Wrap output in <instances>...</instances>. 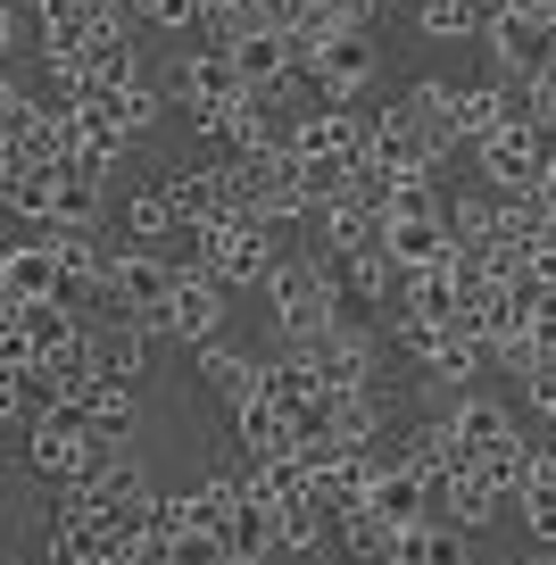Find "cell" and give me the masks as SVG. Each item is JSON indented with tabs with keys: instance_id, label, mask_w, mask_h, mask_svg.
<instances>
[{
	"instance_id": "ffe728a7",
	"label": "cell",
	"mask_w": 556,
	"mask_h": 565,
	"mask_svg": "<svg viewBox=\"0 0 556 565\" xmlns=\"http://www.w3.org/2000/svg\"><path fill=\"white\" fill-rule=\"evenodd\" d=\"M167 200H174V216H183V233L216 225V216L233 209V183H225V159H216V167H174V175H167Z\"/></svg>"
},
{
	"instance_id": "d590c367",
	"label": "cell",
	"mask_w": 556,
	"mask_h": 565,
	"mask_svg": "<svg viewBox=\"0 0 556 565\" xmlns=\"http://www.w3.org/2000/svg\"><path fill=\"white\" fill-rule=\"evenodd\" d=\"M324 524H332L324 499H299V508H282V548H291V557H316V548H324Z\"/></svg>"
},
{
	"instance_id": "5bb4252c",
	"label": "cell",
	"mask_w": 556,
	"mask_h": 565,
	"mask_svg": "<svg viewBox=\"0 0 556 565\" xmlns=\"http://www.w3.org/2000/svg\"><path fill=\"white\" fill-rule=\"evenodd\" d=\"M225 51H233V67H242L249 92H275V84L299 75V34H282V25H249V34H233Z\"/></svg>"
},
{
	"instance_id": "836d02e7",
	"label": "cell",
	"mask_w": 556,
	"mask_h": 565,
	"mask_svg": "<svg viewBox=\"0 0 556 565\" xmlns=\"http://www.w3.org/2000/svg\"><path fill=\"white\" fill-rule=\"evenodd\" d=\"M416 34L424 42H482V9L473 0H416Z\"/></svg>"
},
{
	"instance_id": "277c9868",
	"label": "cell",
	"mask_w": 556,
	"mask_h": 565,
	"mask_svg": "<svg viewBox=\"0 0 556 565\" xmlns=\"http://www.w3.org/2000/svg\"><path fill=\"white\" fill-rule=\"evenodd\" d=\"M158 84H167V100L192 117V134H216V117H225V108L249 92L225 42H192V51H174V67L158 75Z\"/></svg>"
},
{
	"instance_id": "9a60e30c",
	"label": "cell",
	"mask_w": 556,
	"mask_h": 565,
	"mask_svg": "<svg viewBox=\"0 0 556 565\" xmlns=\"http://www.w3.org/2000/svg\"><path fill=\"white\" fill-rule=\"evenodd\" d=\"M0 200H9L18 225L51 233V216H58V167L34 159V150H9V183H0Z\"/></svg>"
},
{
	"instance_id": "603a6c76",
	"label": "cell",
	"mask_w": 556,
	"mask_h": 565,
	"mask_svg": "<svg viewBox=\"0 0 556 565\" xmlns=\"http://www.w3.org/2000/svg\"><path fill=\"white\" fill-rule=\"evenodd\" d=\"M258 391L299 416V407L324 399V366H316V350H291V341H282V358H266V366H258Z\"/></svg>"
},
{
	"instance_id": "6da1fadb",
	"label": "cell",
	"mask_w": 556,
	"mask_h": 565,
	"mask_svg": "<svg viewBox=\"0 0 556 565\" xmlns=\"http://www.w3.org/2000/svg\"><path fill=\"white\" fill-rule=\"evenodd\" d=\"M266 308H275V333L291 341V350H316V341L341 324L349 282H341V266H332L324 249H299V258H282L275 275H266Z\"/></svg>"
},
{
	"instance_id": "8fae6325",
	"label": "cell",
	"mask_w": 556,
	"mask_h": 565,
	"mask_svg": "<svg viewBox=\"0 0 556 565\" xmlns=\"http://www.w3.org/2000/svg\"><path fill=\"white\" fill-rule=\"evenodd\" d=\"M225 300H233V282H216L200 258H183V282H174V341H183V350L225 341Z\"/></svg>"
},
{
	"instance_id": "ac0fdd59",
	"label": "cell",
	"mask_w": 556,
	"mask_h": 565,
	"mask_svg": "<svg viewBox=\"0 0 556 565\" xmlns=\"http://www.w3.org/2000/svg\"><path fill=\"white\" fill-rule=\"evenodd\" d=\"M449 424H457V441H466V458H499V449H515V441H523L515 407L490 399V391H466V399L449 407Z\"/></svg>"
},
{
	"instance_id": "ba28073f",
	"label": "cell",
	"mask_w": 556,
	"mask_h": 565,
	"mask_svg": "<svg viewBox=\"0 0 556 565\" xmlns=\"http://www.w3.org/2000/svg\"><path fill=\"white\" fill-rule=\"evenodd\" d=\"M374 67H383V51H374V34H332V42H316L308 58H299V75L316 84V100H357L365 84H374Z\"/></svg>"
},
{
	"instance_id": "e575fe53",
	"label": "cell",
	"mask_w": 556,
	"mask_h": 565,
	"mask_svg": "<svg viewBox=\"0 0 556 565\" xmlns=\"http://www.w3.org/2000/svg\"><path fill=\"white\" fill-rule=\"evenodd\" d=\"M183 225L167 200V183H150V192H125V242H167V233Z\"/></svg>"
},
{
	"instance_id": "cb8c5ba5",
	"label": "cell",
	"mask_w": 556,
	"mask_h": 565,
	"mask_svg": "<svg viewBox=\"0 0 556 565\" xmlns=\"http://www.w3.org/2000/svg\"><path fill=\"white\" fill-rule=\"evenodd\" d=\"M506 499H499V482L482 475V466H449V475H440V515H449V524H466V532H482L490 515H499Z\"/></svg>"
},
{
	"instance_id": "83f0119b",
	"label": "cell",
	"mask_w": 556,
	"mask_h": 565,
	"mask_svg": "<svg viewBox=\"0 0 556 565\" xmlns=\"http://www.w3.org/2000/svg\"><path fill=\"white\" fill-rule=\"evenodd\" d=\"M324 424L341 449H374L383 441V399L374 391H324Z\"/></svg>"
},
{
	"instance_id": "f546056e",
	"label": "cell",
	"mask_w": 556,
	"mask_h": 565,
	"mask_svg": "<svg viewBox=\"0 0 556 565\" xmlns=\"http://www.w3.org/2000/svg\"><path fill=\"white\" fill-rule=\"evenodd\" d=\"M51 225H108V175L100 167H58V216Z\"/></svg>"
},
{
	"instance_id": "4dcf8cb0",
	"label": "cell",
	"mask_w": 556,
	"mask_h": 565,
	"mask_svg": "<svg viewBox=\"0 0 556 565\" xmlns=\"http://www.w3.org/2000/svg\"><path fill=\"white\" fill-rule=\"evenodd\" d=\"M75 407H84V416L100 424V433H133V416H141V391L125 383V374H100V366H92V383H84V399H75Z\"/></svg>"
},
{
	"instance_id": "f35d334b",
	"label": "cell",
	"mask_w": 556,
	"mask_h": 565,
	"mask_svg": "<svg viewBox=\"0 0 556 565\" xmlns=\"http://www.w3.org/2000/svg\"><path fill=\"white\" fill-rule=\"evenodd\" d=\"M539 183H548V192H556V141H548V167H539Z\"/></svg>"
},
{
	"instance_id": "7c38bea8",
	"label": "cell",
	"mask_w": 556,
	"mask_h": 565,
	"mask_svg": "<svg viewBox=\"0 0 556 565\" xmlns=\"http://www.w3.org/2000/svg\"><path fill=\"white\" fill-rule=\"evenodd\" d=\"M383 565H473V532L449 515H407V524H391Z\"/></svg>"
},
{
	"instance_id": "30bf717a",
	"label": "cell",
	"mask_w": 556,
	"mask_h": 565,
	"mask_svg": "<svg viewBox=\"0 0 556 565\" xmlns=\"http://www.w3.org/2000/svg\"><path fill=\"white\" fill-rule=\"evenodd\" d=\"M449 159L432 134H424L407 108H383L374 117V141H365V175H432V167Z\"/></svg>"
},
{
	"instance_id": "7402d4cb",
	"label": "cell",
	"mask_w": 556,
	"mask_h": 565,
	"mask_svg": "<svg viewBox=\"0 0 556 565\" xmlns=\"http://www.w3.org/2000/svg\"><path fill=\"white\" fill-rule=\"evenodd\" d=\"M225 541H233V565L275 557V548H282V508L266 491H242V499H233V515H225Z\"/></svg>"
},
{
	"instance_id": "2e32d148",
	"label": "cell",
	"mask_w": 556,
	"mask_h": 565,
	"mask_svg": "<svg viewBox=\"0 0 556 565\" xmlns=\"http://www.w3.org/2000/svg\"><path fill=\"white\" fill-rule=\"evenodd\" d=\"M374 358H383V341L365 333V324H332L324 341H316V366H324V391H374Z\"/></svg>"
},
{
	"instance_id": "d6a6232c",
	"label": "cell",
	"mask_w": 556,
	"mask_h": 565,
	"mask_svg": "<svg viewBox=\"0 0 556 565\" xmlns=\"http://www.w3.org/2000/svg\"><path fill=\"white\" fill-rule=\"evenodd\" d=\"M407 458H416L424 475H449V466H466V441H457L449 416H424V424H407Z\"/></svg>"
},
{
	"instance_id": "484cf974",
	"label": "cell",
	"mask_w": 556,
	"mask_h": 565,
	"mask_svg": "<svg viewBox=\"0 0 556 565\" xmlns=\"http://www.w3.org/2000/svg\"><path fill=\"white\" fill-rule=\"evenodd\" d=\"M391 341H399L416 366H432V358L457 341V317H440V308H416V300H391Z\"/></svg>"
},
{
	"instance_id": "4fadbf2b",
	"label": "cell",
	"mask_w": 556,
	"mask_h": 565,
	"mask_svg": "<svg viewBox=\"0 0 556 565\" xmlns=\"http://www.w3.org/2000/svg\"><path fill=\"white\" fill-rule=\"evenodd\" d=\"M84 499H92V508H100V515H108L117 532H141V524L158 515V499H167V491H158V482L141 475L133 458H117V466H108L100 482H84Z\"/></svg>"
},
{
	"instance_id": "3957f363",
	"label": "cell",
	"mask_w": 556,
	"mask_h": 565,
	"mask_svg": "<svg viewBox=\"0 0 556 565\" xmlns=\"http://www.w3.org/2000/svg\"><path fill=\"white\" fill-rule=\"evenodd\" d=\"M365 141H374V125H365L349 100H308L291 117V159L316 175V192H341V183L357 175V167H365Z\"/></svg>"
},
{
	"instance_id": "9c48e42d",
	"label": "cell",
	"mask_w": 556,
	"mask_h": 565,
	"mask_svg": "<svg viewBox=\"0 0 556 565\" xmlns=\"http://www.w3.org/2000/svg\"><path fill=\"white\" fill-rule=\"evenodd\" d=\"M67 291V266H58L51 233H25V242L0 249V308H42Z\"/></svg>"
},
{
	"instance_id": "8d00e7d4",
	"label": "cell",
	"mask_w": 556,
	"mask_h": 565,
	"mask_svg": "<svg viewBox=\"0 0 556 565\" xmlns=\"http://www.w3.org/2000/svg\"><path fill=\"white\" fill-rule=\"evenodd\" d=\"M133 18H141V25H158V34H200L209 0H133Z\"/></svg>"
},
{
	"instance_id": "e0dca14e",
	"label": "cell",
	"mask_w": 556,
	"mask_h": 565,
	"mask_svg": "<svg viewBox=\"0 0 556 565\" xmlns=\"http://www.w3.org/2000/svg\"><path fill=\"white\" fill-rule=\"evenodd\" d=\"M383 249L399 258V275H424V266L457 258V225H449V209H432V216H391V225H383Z\"/></svg>"
},
{
	"instance_id": "5b68a950",
	"label": "cell",
	"mask_w": 556,
	"mask_h": 565,
	"mask_svg": "<svg viewBox=\"0 0 556 565\" xmlns=\"http://www.w3.org/2000/svg\"><path fill=\"white\" fill-rule=\"evenodd\" d=\"M174 282H183L174 258H158L150 242H125L117 266H108V308H125V317H141L158 341H174Z\"/></svg>"
},
{
	"instance_id": "d6986e66",
	"label": "cell",
	"mask_w": 556,
	"mask_h": 565,
	"mask_svg": "<svg viewBox=\"0 0 556 565\" xmlns=\"http://www.w3.org/2000/svg\"><path fill=\"white\" fill-rule=\"evenodd\" d=\"M150 324L141 317H125V308H108V317H92V366L100 374H125V383H133V374H150Z\"/></svg>"
},
{
	"instance_id": "8992f818",
	"label": "cell",
	"mask_w": 556,
	"mask_h": 565,
	"mask_svg": "<svg viewBox=\"0 0 556 565\" xmlns=\"http://www.w3.org/2000/svg\"><path fill=\"white\" fill-rule=\"evenodd\" d=\"M482 51H490V75H506V84H532L539 67H556V18H532V9H490L482 25Z\"/></svg>"
},
{
	"instance_id": "f1b7e54d",
	"label": "cell",
	"mask_w": 556,
	"mask_h": 565,
	"mask_svg": "<svg viewBox=\"0 0 556 565\" xmlns=\"http://www.w3.org/2000/svg\"><path fill=\"white\" fill-rule=\"evenodd\" d=\"M258 366H266V358H242L233 341H209V350H200V383H209L225 407L258 399Z\"/></svg>"
},
{
	"instance_id": "1f68e13d",
	"label": "cell",
	"mask_w": 556,
	"mask_h": 565,
	"mask_svg": "<svg viewBox=\"0 0 556 565\" xmlns=\"http://www.w3.org/2000/svg\"><path fill=\"white\" fill-rule=\"evenodd\" d=\"M332 541L349 548V557H365V565H383V548H391V515L365 499V508H341L332 515Z\"/></svg>"
},
{
	"instance_id": "7a4b0ae2",
	"label": "cell",
	"mask_w": 556,
	"mask_h": 565,
	"mask_svg": "<svg viewBox=\"0 0 556 565\" xmlns=\"http://www.w3.org/2000/svg\"><path fill=\"white\" fill-rule=\"evenodd\" d=\"M192 258L209 266L216 282H233V291H266V275L282 266V225L258 209H225L216 225L192 233Z\"/></svg>"
},
{
	"instance_id": "4316f807",
	"label": "cell",
	"mask_w": 556,
	"mask_h": 565,
	"mask_svg": "<svg viewBox=\"0 0 556 565\" xmlns=\"http://www.w3.org/2000/svg\"><path fill=\"white\" fill-rule=\"evenodd\" d=\"M133 25H141V18H133ZM133 25H108L100 42H84L92 92H125V84H141V42H133Z\"/></svg>"
},
{
	"instance_id": "74e56055",
	"label": "cell",
	"mask_w": 556,
	"mask_h": 565,
	"mask_svg": "<svg viewBox=\"0 0 556 565\" xmlns=\"http://www.w3.org/2000/svg\"><path fill=\"white\" fill-rule=\"evenodd\" d=\"M523 108H532L539 125H556V67H539L532 84H523Z\"/></svg>"
},
{
	"instance_id": "44dd1931",
	"label": "cell",
	"mask_w": 556,
	"mask_h": 565,
	"mask_svg": "<svg viewBox=\"0 0 556 565\" xmlns=\"http://www.w3.org/2000/svg\"><path fill=\"white\" fill-rule=\"evenodd\" d=\"M233 441H242L249 466H258V458H282V449H299V416H291V407H275V399L258 391V399L233 407Z\"/></svg>"
},
{
	"instance_id": "ab89813d",
	"label": "cell",
	"mask_w": 556,
	"mask_h": 565,
	"mask_svg": "<svg viewBox=\"0 0 556 565\" xmlns=\"http://www.w3.org/2000/svg\"><path fill=\"white\" fill-rule=\"evenodd\" d=\"M515 565H556V557H515Z\"/></svg>"
},
{
	"instance_id": "d4e9b609",
	"label": "cell",
	"mask_w": 556,
	"mask_h": 565,
	"mask_svg": "<svg viewBox=\"0 0 556 565\" xmlns=\"http://www.w3.org/2000/svg\"><path fill=\"white\" fill-rule=\"evenodd\" d=\"M332 266H341V282H349V300H357V308H383V300H399V258H391V249L383 242H365V249H349V258H332Z\"/></svg>"
},
{
	"instance_id": "52a82bcc",
	"label": "cell",
	"mask_w": 556,
	"mask_h": 565,
	"mask_svg": "<svg viewBox=\"0 0 556 565\" xmlns=\"http://www.w3.org/2000/svg\"><path fill=\"white\" fill-rule=\"evenodd\" d=\"M473 167H482L490 192H515V183H539V167H548V125L523 108V117H506L490 141H473Z\"/></svg>"
}]
</instances>
